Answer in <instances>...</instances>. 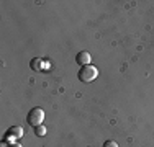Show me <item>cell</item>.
<instances>
[{
    "instance_id": "ba28073f",
    "label": "cell",
    "mask_w": 154,
    "mask_h": 147,
    "mask_svg": "<svg viewBox=\"0 0 154 147\" xmlns=\"http://www.w3.org/2000/svg\"><path fill=\"white\" fill-rule=\"evenodd\" d=\"M2 147H10V146H7V142H2Z\"/></svg>"
},
{
    "instance_id": "6da1fadb",
    "label": "cell",
    "mask_w": 154,
    "mask_h": 147,
    "mask_svg": "<svg viewBox=\"0 0 154 147\" xmlns=\"http://www.w3.org/2000/svg\"><path fill=\"white\" fill-rule=\"evenodd\" d=\"M77 77H79L80 82L90 83V82H94V80L98 77V69L95 67V65H90V64L84 65V67L79 70V74H77Z\"/></svg>"
},
{
    "instance_id": "3957f363",
    "label": "cell",
    "mask_w": 154,
    "mask_h": 147,
    "mask_svg": "<svg viewBox=\"0 0 154 147\" xmlns=\"http://www.w3.org/2000/svg\"><path fill=\"white\" fill-rule=\"evenodd\" d=\"M75 61H77V64L79 65H89L90 64V54H89V51H80L79 54L75 56Z\"/></svg>"
},
{
    "instance_id": "52a82bcc",
    "label": "cell",
    "mask_w": 154,
    "mask_h": 147,
    "mask_svg": "<svg viewBox=\"0 0 154 147\" xmlns=\"http://www.w3.org/2000/svg\"><path fill=\"white\" fill-rule=\"evenodd\" d=\"M10 147H23V146L18 144V142H15V144H10Z\"/></svg>"
},
{
    "instance_id": "7a4b0ae2",
    "label": "cell",
    "mask_w": 154,
    "mask_h": 147,
    "mask_svg": "<svg viewBox=\"0 0 154 147\" xmlns=\"http://www.w3.org/2000/svg\"><path fill=\"white\" fill-rule=\"evenodd\" d=\"M43 121H45V111H43L41 108H31L30 111H28V116H26V123L30 124L31 128H36L39 126V124H43Z\"/></svg>"
},
{
    "instance_id": "5b68a950",
    "label": "cell",
    "mask_w": 154,
    "mask_h": 147,
    "mask_svg": "<svg viewBox=\"0 0 154 147\" xmlns=\"http://www.w3.org/2000/svg\"><path fill=\"white\" fill-rule=\"evenodd\" d=\"M33 129H35V134H36V136H39V137H43V136H46V128L43 126V124H39V126L33 128Z\"/></svg>"
},
{
    "instance_id": "8992f818",
    "label": "cell",
    "mask_w": 154,
    "mask_h": 147,
    "mask_svg": "<svg viewBox=\"0 0 154 147\" xmlns=\"http://www.w3.org/2000/svg\"><path fill=\"white\" fill-rule=\"evenodd\" d=\"M103 147H118V144H116L115 141H105L103 142Z\"/></svg>"
},
{
    "instance_id": "277c9868",
    "label": "cell",
    "mask_w": 154,
    "mask_h": 147,
    "mask_svg": "<svg viewBox=\"0 0 154 147\" xmlns=\"http://www.w3.org/2000/svg\"><path fill=\"white\" fill-rule=\"evenodd\" d=\"M7 134L13 136L15 139H20V137H23L25 131H23V128H20V126H12L8 131H7Z\"/></svg>"
}]
</instances>
